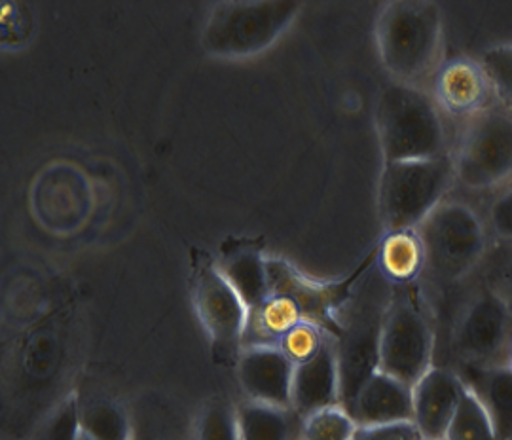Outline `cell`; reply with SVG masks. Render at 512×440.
<instances>
[{"label": "cell", "mask_w": 512, "mask_h": 440, "mask_svg": "<svg viewBox=\"0 0 512 440\" xmlns=\"http://www.w3.org/2000/svg\"><path fill=\"white\" fill-rule=\"evenodd\" d=\"M78 440H93V439H90V437H88V435H84V433H82V435H80V439Z\"/></svg>", "instance_id": "d6a6232c"}, {"label": "cell", "mask_w": 512, "mask_h": 440, "mask_svg": "<svg viewBox=\"0 0 512 440\" xmlns=\"http://www.w3.org/2000/svg\"><path fill=\"white\" fill-rule=\"evenodd\" d=\"M376 48L395 82L418 86L437 74L444 48V18L429 0H393L380 10Z\"/></svg>", "instance_id": "6da1fadb"}, {"label": "cell", "mask_w": 512, "mask_h": 440, "mask_svg": "<svg viewBox=\"0 0 512 440\" xmlns=\"http://www.w3.org/2000/svg\"><path fill=\"white\" fill-rule=\"evenodd\" d=\"M452 179L454 167L446 156L385 162L378 207L387 232L416 230L444 202Z\"/></svg>", "instance_id": "3957f363"}, {"label": "cell", "mask_w": 512, "mask_h": 440, "mask_svg": "<svg viewBox=\"0 0 512 440\" xmlns=\"http://www.w3.org/2000/svg\"><path fill=\"white\" fill-rule=\"evenodd\" d=\"M435 334L418 304L406 294L391 298L380 338V370L412 385L433 368Z\"/></svg>", "instance_id": "52a82bcc"}, {"label": "cell", "mask_w": 512, "mask_h": 440, "mask_svg": "<svg viewBox=\"0 0 512 440\" xmlns=\"http://www.w3.org/2000/svg\"><path fill=\"white\" fill-rule=\"evenodd\" d=\"M492 95L484 69L475 59L458 57L440 65L433 82V99L439 109L458 118H473L486 110Z\"/></svg>", "instance_id": "5bb4252c"}, {"label": "cell", "mask_w": 512, "mask_h": 440, "mask_svg": "<svg viewBox=\"0 0 512 440\" xmlns=\"http://www.w3.org/2000/svg\"><path fill=\"white\" fill-rule=\"evenodd\" d=\"M463 391L465 384L458 374L439 367L429 368L412 385L414 423L423 439L444 440L458 412Z\"/></svg>", "instance_id": "4fadbf2b"}, {"label": "cell", "mask_w": 512, "mask_h": 440, "mask_svg": "<svg viewBox=\"0 0 512 440\" xmlns=\"http://www.w3.org/2000/svg\"><path fill=\"white\" fill-rule=\"evenodd\" d=\"M423 440H427V439H423Z\"/></svg>", "instance_id": "836d02e7"}, {"label": "cell", "mask_w": 512, "mask_h": 440, "mask_svg": "<svg viewBox=\"0 0 512 440\" xmlns=\"http://www.w3.org/2000/svg\"><path fill=\"white\" fill-rule=\"evenodd\" d=\"M380 270L393 283H410L423 272L425 260L416 230L387 232L380 249Z\"/></svg>", "instance_id": "ffe728a7"}, {"label": "cell", "mask_w": 512, "mask_h": 440, "mask_svg": "<svg viewBox=\"0 0 512 440\" xmlns=\"http://www.w3.org/2000/svg\"><path fill=\"white\" fill-rule=\"evenodd\" d=\"M416 234L423 249V272L444 283L473 272L486 253V228L465 203H440L416 228Z\"/></svg>", "instance_id": "5b68a950"}, {"label": "cell", "mask_w": 512, "mask_h": 440, "mask_svg": "<svg viewBox=\"0 0 512 440\" xmlns=\"http://www.w3.org/2000/svg\"><path fill=\"white\" fill-rule=\"evenodd\" d=\"M268 277L270 294L291 298L304 315V321L317 325L336 340L340 338L342 325L338 323L334 312L348 298L349 287L353 285L357 274L340 283H315L298 274L289 262L268 258Z\"/></svg>", "instance_id": "8fae6325"}, {"label": "cell", "mask_w": 512, "mask_h": 440, "mask_svg": "<svg viewBox=\"0 0 512 440\" xmlns=\"http://www.w3.org/2000/svg\"><path fill=\"white\" fill-rule=\"evenodd\" d=\"M384 162L442 158L446 133L433 95L403 82L387 84L376 101Z\"/></svg>", "instance_id": "7a4b0ae2"}, {"label": "cell", "mask_w": 512, "mask_h": 440, "mask_svg": "<svg viewBox=\"0 0 512 440\" xmlns=\"http://www.w3.org/2000/svg\"><path fill=\"white\" fill-rule=\"evenodd\" d=\"M294 368L279 346H247L239 351V385L255 403L291 408Z\"/></svg>", "instance_id": "7c38bea8"}, {"label": "cell", "mask_w": 512, "mask_h": 440, "mask_svg": "<svg viewBox=\"0 0 512 440\" xmlns=\"http://www.w3.org/2000/svg\"><path fill=\"white\" fill-rule=\"evenodd\" d=\"M194 440H241L238 408L220 399L205 404L194 425Z\"/></svg>", "instance_id": "d4e9b609"}, {"label": "cell", "mask_w": 512, "mask_h": 440, "mask_svg": "<svg viewBox=\"0 0 512 440\" xmlns=\"http://www.w3.org/2000/svg\"><path fill=\"white\" fill-rule=\"evenodd\" d=\"M359 425L342 404L317 410L302 425V440H353Z\"/></svg>", "instance_id": "603a6c76"}, {"label": "cell", "mask_w": 512, "mask_h": 440, "mask_svg": "<svg viewBox=\"0 0 512 440\" xmlns=\"http://www.w3.org/2000/svg\"><path fill=\"white\" fill-rule=\"evenodd\" d=\"M131 440H181L179 433L162 427V425H152V420H143V422L133 423V435Z\"/></svg>", "instance_id": "f546056e"}, {"label": "cell", "mask_w": 512, "mask_h": 440, "mask_svg": "<svg viewBox=\"0 0 512 440\" xmlns=\"http://www.w3.org/2000/svg\"><path fill=\"white\" fill-rule=\"evenodd\" d=\"M511 304L499 291L476 294L459 317L454 330V349L469 365H488L511 340Z\"/></svg>", "instance_id": "30bf717a"}, {"label": "cell", "mask_w": 512, "mask_h": 440, "mask_svg": "<svg viewBox=\"0 0 512 440\" xmlns=\"http://www.w3.org/2000/svg\"><path fill=\"white\" fill-rule=\"evenodd\" d=\"M219 268L251 315L270 298L268 258L260 257L256 251H238L224 258Z\"/></svg>", "instance_id": "d6986e66"}, {"label": "cell", "mask_w": 512, "mask_h": 440, "mask_svg": "<svg viewBox=\"0 0 512 440\" xmlns=\"http://www.w3.org/2000/svg\"><path fill=\"white\" fill-rule=\"evenodd\" d=\"M454 177L469 190H490L512 179V114L486 109L473 116L452 162Z\"/></svg>", "instance_id": "8992f818"}, {"label": "cell", "mask_w": 512, "mask_h": 440, "mask_svg": "<svg viewBox=\"0 0 512 440\" xmlns=\"http://www.w3.org/2000/svg\"><path fill=\"white\" fill-rule=\"evenodd\" d=\"M346 410L359 427L414 422L412 387L378 370Z\"/></svg>", "instance_id": "9a60e30c"}, {"label": "cell", "mask_w": 512, "mask_h": 440, "mask_svg": "<svg viewBox=\"0 0 512 440\" xmlns=\"http://www.w3.org/2000/svg\"><path fill=\"white\" fill-rule=\"evenodd\" d=\"M353 440H423L414 422L359 427Z\"/></svg>", "instance_id": "83f0119b"}, {"label": "cell", "mask_w": 512, "mask_h": 440, "mask_svg": "<svg viewBox=\"0 0 512 440\" xmlns=\"http://www.w3.org/2000/svg\"><path fill=\"white\" fill-rule=\"evenodd\" d=\"M480 67L488 78L492 95L505 109L512 110V44H494L486 48L480 59Z\"/></svg>", "instance_id": "cb8c5ba5"}, {"label": "cell", "mask_w": 512, "mask_h": 440, "mask_svg": "<svg viewBox=\"0 0 512 440\" xmlns=\"http://www.w3.org/2000/svg\"><path fill=\"white\" fill-rule=\"evenodd\" d=\"M475 393L494 425L497 440L512 439V368L507 365H469L459 376Z\"/></svg>", "instance_id": "e0dca14e"}, {"label": "cell", "mask_w": 512, "mask_h": 440, "mask_svg": "<svg viewBox=\"0 0 512 440\" xmlns=\"http://www.w3.org/2000/svg\"><path fill=\"white\" fill-rule=\"evenodd\" d=\"M194 306L215 348L224 353L243 348L251 313L213 262L196 264Z\"/></svg>", "instance_id": "ba28073f"}, {"label": "cell", "mask_w": 512, "mask_h": 440, "mask_svg": "<svg viewBox=\"0 0 512 440\" xmlns=\"http://www.w3.org/2000/svg\"><path fill=\"white\" fill-rule=\"evenodd\" d=\"M300 8L293 0L220 2L205 21L203 46L224 57L258 54L285 33Z\"/></svg>", "instance_id": "277c9868"}, {"label": "cell", "mask_w": 512, "mask_h": 440, "mask_svg": "<svg viewBox=\"0 0 512 440\" xmlns=\"http://www.w3.org/2000/svg\"><path fill=\"white\" fill-rule=\"evenodd\" d=\"M490 226L499 238L512 241V188L495 198L488 211Z\"/></svg>", "instance_id": "f1b7e54d"}, {"label": "cell", "mask_w": 512, "mask_h": 440, "mask_svg": "<svg viewBox=\"0 0 512 440\" xmlns=\"http://www.w3.org/2000/svg\"><path fill=\"white\" fill-rule=\"evenodd\" d=\"M389 308V306H387ZM387 308L378 310L359 304L342 325L336 344V361L340 376V404L348 408L361 387L380 370V338Z\"/></svg>", "instance_id": "9c48e42d"}, {"label": "cell", "mask_w": 512, "mask_h": 440, "mask_svg": "<svg viewBox=\"0 0 512 440\" xmlns=\"http://www.w3.org/2000/svg\"><path fill=\"white\" fill-rule=\"evenodd\" d=\"M507 351H509V363H507V367L512 368V334L511 340H509V346H507Z\"/></svg>", "instance_id": "1f68e13d"}, {"label": "cell", "mask_w": 512, "mask_h": 440, "mask_svg": "<svg viewBox=\"0 0 512 440\" xmlns=\"http://www.w3.org/2000/svg\"><path fill=\"white\" fill-rule=\"evenodd\" d=\"M80 427L93 440H131L133 435L128 412L109 399L80 404Z\"/></svg>", "instance_id": "44dd1931"}, {"label": "cell", "mask_w": 512, "mask_h": 440, "mask_svg": "<svg viewBox=\"0 0 512 440\" xmlns=\"http://www.w3.org/2000/svg\"><path fill=\"white\" fill-rule=\"evenodd\" d=\"M444 440H497L494 425L486 410L478 403L475 393L467 387Z\"/></svg>", "instance_id": "7402d4cb"}, {"label": "cell", "mask_w": 512, "mask_h": 440, "mask_svg": "<svg viewBox=\"0 0 512 440\" xmlns=\"http://www.w3.org/2000/svg\"><path fill=\"white\" fill-rule=\"evenodd\" d=\"M334 404H340V376L336 349L327 340L311 359L294 368L291 408L304 420Z\"/></svg>", "instance_id": "2e32d148"}, {"label": "cell", "mask_w": 512, "mask_h": 440, "mask_svg": "<svg viewBox=\"0 0 512 440\" xmlns=\"http://www.w3.org/2000/svg\"><path fill=\"white\" fill-rule=\"evenodd\" d=\"M80 435V403L73 395L57 406L52 418L42 427L38 440H78Z\"/></svg>", "instance_id": "4316f807"}, {"label": "cell", "mask_w": 512, "mask_h": 440, "mask_svg": "<svg viewBox=\"0 0 512 440\" xmlns=\"http://www.w3.org/2000/svg\"><path fill=\"white\" fill-rule=\"evenodd\" d=\"M327 342V334L313 323H300L294 329L289 330L281 340L279 349L293 361L294 365H300L311 359L323 344Z\"/></svg>", "instance_id": "484cf974"}, {"label": "cell", "mask_w": 512, "mask_h": 440, "mask_svg": "<svg viewBox=\"0 0 512 440\" xmlns=\"http://www.w3.org/2000/svg\"><path fill=\"white\" fill-rule=\"evenodd\" d=\"M501 285H503V294L507 298H512V258L501 270Z\"/></svg>", "instance_id": "4dcf8cb0"}, {"label": "cell", "mask_w": 512, "mask_h": 440, "mask_svg": "<svg viewBox=\"0 0 512 440\" xmlns=\"http://www.w3.org/2000/svg\"><path fill=\"white\" fill-rule=\"evenodd\" d=\"M241 440H302L304 420L293 408L245 401L238 406Z\"/></svg>", "instance_id": "ac0fdd59"}]
</instances>
